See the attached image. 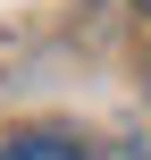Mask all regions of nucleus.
Listing matches in <instances>:
<instances>
[{
  "mask_svg": "<svg viewBox=\"0 0 151 160\" xmlns=\"http://www.w3.org/2000/svg\"><path fill=\"white\" fill-rule=\"evenodd\" d=\"M0 160H92L84 143H67V135H8Z\"/></svg>",
  "mask_w": 151,
  "mask_h": 160,
  "instance_id": "nucleus-1",
  "label": "nucleus"
}]
</instances>
